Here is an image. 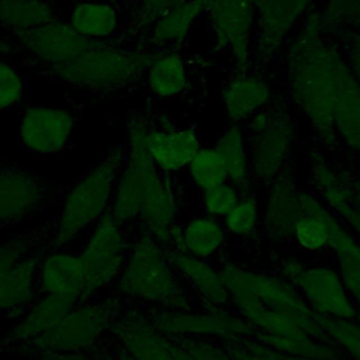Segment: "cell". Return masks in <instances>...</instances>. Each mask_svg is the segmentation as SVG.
<instances>
[{
	"mask_svg": "<svg viewBox=\"0 0 360 360\" xmlns=\"http://www.w3.org/2000/svg\"><path fill=\"white\" fill-rule=\"evenodd\" d=\"M7 35L22 48V53H27L24 63L35 72L70 59L100 42L80 35L62 18L38 28L15 31Z\"/></svg>",
	"mask_w": 360,
	"mask_h": 360,
	"instance_id": "11",
	"label": "cell"
},
{
	"mask_svg": "<svg viewBox=\"0 0 360 360\" xmlns=\"http://www.w3.org/2000/svg\"><path fill=\"white\" fill-rule=\"evenodd\" d=\"M285 68L294 103L309 121L318 139L326 146H335V105L349 65L318 15L312 14L291 41Z\"/></svg>",
	"mask_w": 360,
	"mask_h": 360,
	"instance_id": "2",
	"label": "cell"
},
{
	"mask_svg": "<svg viewBox=\"0 0 360 360\" xmlns=\"http://www.w3.org/2000/svg\"><path fill=\"white\" fill-rule=\"evenodd\" d=\"M231 301L245 321L259 329V339L290 356L336 360L339 353L321 345L325 335L316 314L285 280L235 266L221 270Z\"/></svg>",
	"mask_w": 360,
	"mask_h": 360,
	"instance_id": "1",
	"label": "cell"
},
{
	"mask_svg": "<svg viewBox=\"0 0 360 360\" xmlns=\"http://www.w3.org/2000/svg\"><path fill=\"white\" fill-rule=\"evenodd\" d=\"M153 326L163 335H180V333H208L231 336L248 335L255 332L249 322L226 314L217 312L211 315L202 314H180V311L172 309H155L149 314L145 312Z\"/></svg>",
	"mask_w": 360,
	"mask_h": 360,
	"instance_id": "18",
	"label": "cell"
},
{
	"mask_svg": "<svg viewBox=\"0 0 360 360\" xmlns=\"http://www.w3.org/2000/svg\"><path fill=\"white\" fill-rule=\"evenodd\" d=\"M333 121L338 138L360 153V86L350 68L346 69L339 86Z\"/></svg>",
	"mask_w": 360,
	"mask_h": 360,
	"instance_id": "29",
	"label": "cell"
},
{
	"mask_svg": "<svg viewBox=\"0 0 360 360\" xmlns=\"http://www.w3.org/2000/svg\"><path fill=\"white\" fill-rule=\"evenodd\" d=\"M315 0H256V35L253 52L267 62L285 44L297 21L311 8Z\"/></svg>",
	"mask_w": 360,
	"mask_h": 360,
	"instance_id": "14",
	"label": "cell"
},
{
	"mask_svg": "<svg viewBox=\"0 0 360 360\" xmlns=\"http://www.w3.org/2000/svg\"><path fill=\"white\" fill-rule=\"evenodd\" d=\"M20 52H22V48L11 37L7 34H0V56Z\"/></svg>",
	"mask_w": 360,
	"mask_h": 360,
	"instance_id": "41",
	"label": "cell"
},
{
	"mask_svg": "<svg viewBox=\"0 0 360 360\" xmlns=\"http://www.w3.org/2000/svg\"><path fill=\"white\" fill-rule=\"evenodd\" d=\"M75 1H79V0H75Z\"/></svg>",
	"mask_w": 360,
	"mask_h": 360,
	"instance_id": "46",
	"label": "cell"
},
{
	"mask_svg": "<svg viewBox=\"0 0 360 360\" xmlns=\"http://www.w3.org/2000/svg\"><path fill=\"white\" fill-rule=\"evenodd\" d=\"M221 100L228 120L239 124L250 120L270 104L271 89L262 77L240 73L225 84Z\"/></svg>",
	"mask_w": 360,
	"mask_h": 360,
	"instance_id": "23",
	"label": "cell"
},
{
	"mask_svg": "<svg viewBox=\"0 0 360 360\" xmlns=\"http://www.w3.org/2000/svg\"><path fill=\"white\" fill-rule=\"evenodd\" d=\"M60 18L53 0H0V28L4 34L38 28Z\"/></svg>",
	"mask_w": 360,
	"mask_h": 360,
	"instance_id": "28",
	"label": "cell"
},
{
	"mask_svg": "<svg viewBox=\"0 0 360 360\" xmlns=\"http://www.w3.org/2000/svg\"><path fill=\"white\" fill-rule=\"evenodd\" d=\"M174 269L212 305H225L231 301L229 290L221 271L212 269L205 260L187 255L177 248H165Z\"/></svg>",
	"mask_w": 360,
	"mask_h": 360,
	"instance_id": "24",
	"label": "cell"
},
{
	"mask_svg": "<svg viewBox=\"0 0 360 360\" xmlns=\"http://www.w3.org/2000/svg\"><path fill=\"white\" fill-rule=\"evenodd\" d=\"M190 180L201 191L228 181L222 158L215 146L200 148L187 165Z\"/></svg>",
	"mask_w": 360,
	"mask_h": 360,
	"instance_id": "34",
	"label": "cell"
},
{
	"mask_svg": "<svg viewBox=\"0 0 360 360\" xmlns=\"http://www.w3.org/2000/svg\"><path fill=\"white\" fill-rule=\"evenodd\" d=\"M181 1L184 0H138L127 25L111 39L122 45H128L131 41L139 42L160 14Z\"/></svg>",
	"mask_w": 360,
	"mask_h": 360,
	"instance_id": "33",
	"label": "cell"
},
{
	"mask_svg": "<svg viewBox=\"0 0 360 360\" xmlns=\"http://www.w3.org/2000/svg\"><path fill=\"white\" fill-rule=\"evenodd\" d=\"M215 148L222 158L228 181L242 194L249 193L253 177L248 143L240 127L238 124L229 125L218 138Z\"/></svg>",
	"mask_w": 360,
	"mask_h": 360,
	"instance_id": "30",
	"label": "cell"
},
{
	"mask_svg": "<svg viewBox=\"0 0 360 360\" xmlns=\"http://www.w3.org/2000/svg\"><path fill=\"white\" fill-rule=\"evenodd\" d=\"M117 294L165 309L187 308V298L174 276L165 246L141 229L131 245L124 270L117 280Z\"/></svg>",
	"mask_w": 360,
	"mask_h": 360,
	"instance_id": "5",
	"label": "cell"
},
{
	"mask_svg": "<svg viewBox=\"0 0 360 360\" xmlns=\"http://www.w3.org/2000/svg\"><path fill=\"white\" fill-rule=\"evenodd\" d=\"M250 1H252V3H253V4H255V1H256V0H250Z\"/></svg>",
	"mask_w": 360,
	"mask_h": 360,
	"instance_id": "45",
	"label": "cell"
},
{
	"mask_svg": "<svg viewBox=\"0 0 360 360\" xmlns=\"http://www.w3.org/2000/svg\"><path fill=\"white\" fill-rule=\"evenodd\" d=\"M129 240L125 225L107 211L82 250L77 253L84 276L82 300H93L98 292L117 283L129 255Z\"/></svg>",
	"mask_w": 360,
	"mask_h": 360,
	"instance_id": "7",
	"label": "cell"
},
{
	"mask_svg": "<svg viewBox=\"0 0 360 360\" xmlns=\"http://www.w3.org/2000/svg\"><path fill=\"white\" fill-rule=\"evenodd\" d=\"M125 159V143L117 145L87 173L66 186L62 210L55 218V232L48 250H59L69 245L82 231L96 224L110 210Z\"/></svg>",
	"mask_w": 360,
	"mask_h": 360,
	"instance_id": "4",
	"label": "cell"
},
{
	"mask_svg": "<svg viewBox=\"0 0 360 360\" xmlns=\"http://www.w3.org/2000/svg\"><path fill=\"white\" fill-rule=\"evenodd\" d=\"M301 188L284 170L270 184L263 214V226L276 242L291 240V229L297 215Z\"/></svg>",
	"mask_w": 360,
	"mask_h": 360,
	"instance_id": "21",
	"label": "cell"
},
{
	"mask_svg": "<svg viewBox=\"0 0 360 360\" xmlns=\"http://www.w3.org/2000/svg\"><path fill=\"white\" fill-rule=\"evenodd\" d=\"M224 228L228 233L236 238H249L255 233L259 219L260 208L257 197L253 193L242 194L236 205L222 218Z\"/></svg>",
	"mask_w": 360,
	"mask_h": 360,
	"instance_id": "35",
	"label": "cell"
},
{
	"mask_svg": "<svg viewBox=\"0 0 360 360\" xmlns=\"http://www.w3.org/2000/svg\"><path fill=\"white\" fill-rule=\"evenodd\" d=\"M128 305V300L114 294L108 298H93L76 302L51 329L14 349L11 356H34L51 352H87L108 333L111 325Z\"/></svg>",
	"mask_w": 360,
	"mask_h": 360,
	"instance_id": "6",
	"label": "cell"
},
{
	"mask_svg": "<svg viewBox=\"0 0 360 360\" xmlns=\"http://www.w3.org/2000/svg\"><path fill=\"white\" fill-rule=\"evenodd\" d=\"M330 249L336 255L339 276L349 295L360 305V243L342 226L335 235Z\"/></svg>",
	"mask_w": 360,
	"mask_h": 360,
	"instance_id": "31",
	"label": "cell"
},
{
	"mask_svg": "<svg viewBox=\"0 0 360 360\" xmlns=\"http://www.w3.org/2000/svg\"><path fill=\"white\" fill-rule=\"evenodd\" d=\"M145 145L155 166L165 174L179 172L190 163L200 146V138L191 127L153 124L146 117Z\"/></svg>",
	"mask_w": 360,
	"mask_h": 360,
	"instance_id": "16",
	"label": "cell"
},
{
	"mask_svg": "<svg viewBox=\"0 0 360 360\" xmlns=\"http://www.w3.org/2000/svg\"><path fill=\"white\" fill-rule=\"evenodd\" d=\"M145 82L152 94L159 98H174L184 93L188 70L183 56L174 51H155L145 73Z\"/></svg>",
	"mask_w": 360,
	"mask_h": 360,
	"instance_id": "26",
	"label": "cell"
},
{
	"mask_svg": "<svg viewBox=\"0 0 360 360\" xmlns=\"http://www.w3.org/2000/svg\"><path fill=\"white\" fill-rule=\"evenodd\" d=\"M280 270L316 315L354 319L357 309L339 273L322 266H308L292 257L284 259Z\"/></svg>",
	"mask_w": 360,
	"mask_h": 360,
	"instance_id": "10",
	"label": "cell"
},
{
	"mask_svg": "<svg viewBox=\"0 0 360 360\" xmlns=\"http://www.w3.org/2000/svg\"><path fill=\"white\" fill-rule=\"evenodd\" d=\"M207 14L217 45L245 68L255 48V4L250 0H210Z\"/></svg>",
	"mask_w": 360,
	"mask_h": 360,
	"instance_id": "12",
	"label": "cell"
},
{
	"mask_svg": "<svg viewBox=\"0 0 360 360\" xmlns=\"http://www.w3.org/2000/svg\"><path fill=\"white\" fill-rule=\"evenodd\" d=\"M120 8L105 0L76 1L69 24L83 37L104 41L114 38L120 31Z\"/></svg>",
	"mask_w": 360,
	"mask_h": 360,
	"instance_id": "27",
	"label": "cell"
},
{
	"mask_svg": "<svg viewBox=\"0 0 360 360\" xmlns=\"http://www.w3.org/2000/svg\"><path fill=\"white\" fill-rule=\"evenodd\" d=\"M34 360H94L87 352H62V353H37L31 356Z\"/></svg>",
	"mask_w": 360,
	"mask_h": 360,
	"instance_id": "39",
	"label": "cell"
},
{
	"mask_svg": "<svg viewBox=\"0 0 360 360\" xmlns=\"http://www.w3.org/2000/svg\"><path fill=\"white\" fill-rule=\"evenodd\" d=\"M105 1L112 3V4H115L118 8H121V0H105Z\"/></svg>",
	"mask_w": 360,
	"mask_h": 360,
	"instance_id": "44",
	"label": "cell"
},
{
	"mask_svg": "<svg viewBox=\"0 0 360 360\" xmlns=\"http://www.w3.org/2000/svg\"><path fill=\"white\" fill-rule=\"evenodd\" d=\"M342 226L343 224L336 219L326 204L301 188L297 215L291 229V239L301 249L308 252L330 249L333 236Z\"/></svg>",
	"mask_w": 360,
	"mask_h": 360,
	"instance_id": "17",
	"label": "cell"
},
{
	"mask_svg": "<svg viewBox=\"0 0 360 360\" xmlns=\"http://www.w3.org/2000/svg\"><path fill=\"white\" fill-rule=\"evenodd\" d=\"M48 245L30 252L0 278V316L3 319L18 321L41 297L38 270Z\"/></svg>",
	"mask_w": 360,
	"mask_h": 360,
	"instance_id": "15",
	"label": "cell"
},
{
	"mask_svg": "<svg viewBox=\"0 0 360 360\" xmlns=\"http://www.w3.org/2000/svg\"><path fill=\"white\" fill-rule=\"evenodd\" d=\"M318 17L326 31L357 27L360 25V0H328Z\"/></svg>",
	"mask_w": 360,
	"mask_h": 360,
	"instance_id": "37",
	"label": "cell"
},
{
	"mask_svg": "<svg viewBox=\"0 0 360 360\" xmlns=\"http://www.w3.org/2000/svg\"><path fill=\"white\" fill-rule=\"evenodd\" d=\"M347 181H349V190H350V198L353 205L357 208L360 212V176L357 174H347Z\"/></svg>",
	"mask_w": 360,
	"mask_h": 360,
	"instance_id": "42",
	"label": "cell"
},
{
	"mask_svg": "<svg viewBox=\"0 0 360 360\" xmlns=\"http://www.w3.org/2000/svg\"><path fill=\"white\" fill-rule=\"evenodd\" d=\"M297 138L291 114L278 105H267L249 120L248 150L252 177L270 184L283 173Z\"/></svg>",
	"mask_w": 360,
	"mask_h": 360,
	"instance_id": "8",
	"label": "cell"
},
{
	"mask_svg": "<svg viewBox=\"0 0 360 360\" xmlns=\"http://www.w3.org/2000/svg\"><path fill=\"white\" fill-rule=\"evenodd\" d=\"M76 118L62 108L28 105L18 124L21 148L32 153H62L70 148Z\"/></svg>",
	"mask_w": 360,
	"mask_h": 360,
	"instance_id": "13",
	"label": "cell"
},
{
	"mask_svg": "<svg viewBox=\"0 0 360 360\" xmlns=\"http://www.w3.org/2000/svg\"><path fill=\"white\" fill-rule=\"evenodd\" d=\"M138 0H121V7H127V8H134V6L136 4Z\"/></svg>",
	"mask_w": 360,
	"mask_h": 360,
	"instance_id": "43",
	"label": "cell"
},
{
	"mask_svg": "<svg viewBox=\"0 0 360 360\" xmlns=\"http://www.w3.org/2000/svg\"><path fill=\"white\" fill-rule=\"evenodd\" d=\"M68 184H53L0 155V232L17 228L42 211Z\"/></svg>",
	"mask_w": 360,
	"mask_h": 360,
	"instance_id": "9",
	"label": "cell"
},
{
	"mask_svg": "<svg viewBox=\"0 0 360 360\" xmlns=\"http://www.w3.org/2000/svg\"><path fill=\"white\" fill-rule=\"evenodd\" d=\"M226 236L224 225L205 214L191 218L184 228H177L173 239L165 248H177L190 256L205 260L221 250Z\"/></svg>",
	"mask_w": 360,
	"mask_h": 360,
	"instance_id": "25",
	"label": "cell"
},
{
	"mask_svg": "<svg viewBox=\"0 0 360 360\" xmlns=\"http://www.w3.org/2000/svg\"><path fill=\"white\" fill-rule=\"evenodd\" d=\"M55 232V219L46 221L45 224L31 228L22 233H18L10 238L6 242L0 243V278L4 273L22 259L30 252L48 245L53 238Z\"/></svg>",
	"mask_w": 360,
	"mask_h": 360,
	"instance_id": "32",
	"label": "cell"
},
{
	"mask_svg": "<svg viewBox=\"0 0 360 360\" xmlns=\"http://www.w3.org/2000/svg\"><path fill=\"white\" fill-rule=\"evenodd\" d=\"M27 87L24 70L0 59V111H7L18 105Z\"/></svg>",
	"mask_w": 360,
	"mask_h": 360,
	"instance_id": "36",
	"label": "cell"
},
{
	"mask_svg": "<svg viewBox=\"0 0 360 360\" xmlns=\"http://www.w3.org/2000/svg\"><path fill=\"white\" fill-rule=\"evenodd\" d=\"M242 193L229 181L202 191V207L207 215L224 218L240 200Z\"/></svg>",
	"mask_w": 360,
	"mask_h": 360,
	"instance_id": "38",
	"label": "cell"
},
{
	"mask_svg": "<svg viewBox=\"0 0 360 360\" xmlns=\"http://www.w3.org/2000/svg\"><path fill=\"white\" fill-rule=\"evenodd\" d=\"M208 3L210 0H184L173 6L158 17L136 44L152 51L181 44L200 17L207 13Z\"/></svg>",
	"mask_w": 360,
	"mask_h": 360,
	"instance_id": "20",
	"label": "cell"
},
{
	"mask_svg": "<svg viewBox=\"0 0 360 360\" xmlns=\"http://www.w3.org/2000/svg\"><path fill=\"white\" fill-rule=\"evenodd\" d=\"M347 65L356 79V82L360 86V41L352 39L347 44V56H346Z\"/></svg>",
	"mask_w": 360,
	"mask_h": 360,
	"instance_id": "40",
	"label": "cell"
},
{
	"mask_svg": "<svg viewBox=\"0 0 360 360\" xmlns=\"http://www.w3.org/2000/svg\"><path fill=\"white\" fill-rule=\"evenodd\" d=\"M38 284L41 295H70L83 301L84 276L79 255L62 250H46L39 263Z\"/></svg>",
	"mask_w": 360,
	"mask_h": 360,
	"instance_id": "22",
	"label": "cell"
},
{
	"mask_svg": "<svg viewBox=\"0 0 360 360\" xmlns=\"http://www.w3.org/2000/svg\"><path fill=\"white\" fill-rule=\"evenodd\" d=\"M76 302H79V300L70 295L42 294L0 340V354H10L14 349L45 333L59 322Z\"/></svg>",
	"mask_w": 360,
	"mask_h": 360,
	"instance_id": "19",
	"label": "cell"
},
{
	"mask_svg": "<svg viewBox=\"0 0 360 360\" xmlns=\"http://www.w3.org/2000/svg\"><path fill=\"white\" fill-rule=\"evenodd\" d=\"M155 51L139 44L104 39L60 63L37 70L39 77L86 91L94 100H110L135 89L143 79Z\"/></svg>",
	"mask_w": 360,
	"mask_h": 360,
	"instance_id": "3",
	"label": "cell"
}]
</instances>
